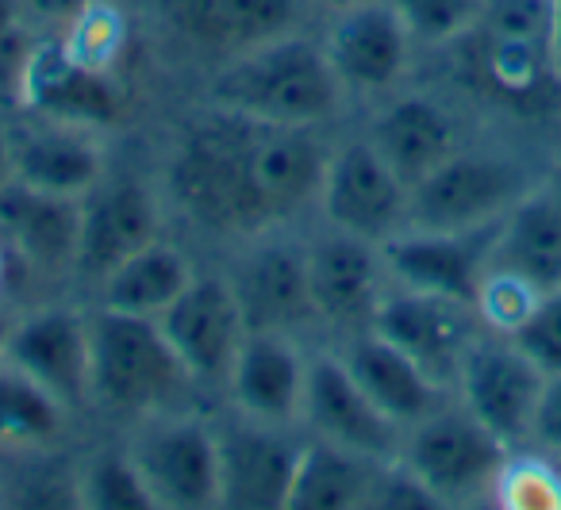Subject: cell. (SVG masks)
Returning a JSON list of instances; mask_svg holds the SVG:
<instances>
[{"label":"cell","instance_id":"6da1fadb","mask_svg":"<svg viewBox=\"0 0 561 510\" xmlns=\"http://www.w3.org/2000/svg\"><path fill=\"white\" fill-rule=\"evenodd\" d=\"M257 119L204 108L178 127L165 154V204L193 231L224 242H247L277 231L254 185Z\"/></svg>","mask_w":561,"mask_h":510},{"label":"cell","instance_id":"7a4b0ae2","mask_svg":"<svg viewBox=\"0 0 561 510\" xmlns=\"http://www.w3.org/2000/svg\"><path fill=\"white\" fill-rule=\"evenodd\" d=\"M201 101L273 127H335L354 104L323 50L320 27L280 35L216 66L204 78Z\"/></svg>","mask_w":561,"mask_h":510},{"label":"cell","instance_id":"3957f363","mask_svg":"<svg viewBox=\"0 0 561 510\" xmlns=\"http://www.w3.org/2000/svg\"><path fill=\"white\" fill-rule=\"evenodd\" d=\"M553 154L500 127H481L458 154L412 188L408 227L423 231H484L496 227L538 181Z\"/></svg>","mask_w":561,"mask_h":510},{"label":"cell","instance_id":"277c9868","mask_svg":"<svg viewBox=\"0 0 561 510\" xmlns=\"http://www.w3.org/2000/svg\"><path fill=\"white\" fill-rule=\"evenodd\" d=\"M89 341H93V407L127 422L165 410L196 407L201 384L158 318L89 303Z\"/></svg>","mask_w":561,"mask_h":510},{"label":"cell","instance_id":"5b68a950","mask_svg":"<svg viewBox=\"0 0 561 510\" xmlns=\"http://www.w3.org/2000/svg\"><path fill=\"white\" fill-rule=\"evenodd\" d=\"M512 449L458 399L404 430L400 464L412 468L446 507H489L496 476Z\"/></svg>","mask_w":561,"mask_h":510},{"label":"cell","instance_id":"8992f818","mask_svg":"<svg viewBox=\"0 0 561 510\" xmlns=\"http://www.w3.org/2000/svg\"><path fill=\"white\" fill-rule=\"evenodd\" d=\"M481 127L484 124L458 93H450L446 85L412 81L369 108L366 139L397 170V177L415 188L446 158L458 154Z\"/></svg>","mask_w":561,"mask_h":510},{"label":"cell","instance_id":"52a82bcc","mask_svg":"<svg viewBox=\"0 0 561 510\" xmlns=\"http://www.w3.org/2000/svg\"><path fill=\"white\" fill-rule=\"evenodd\" d=\"M154 510H219L216 422L204 410H165L131 422L124 441Z\"/></svg>","mask_w":561,"mask_h":510},{"label":"cell","instance_id":"ba28073f","mask_svg":"<svg viewBox=\"0 0 561 510\" xmlns=\"http://www.w3.org/2000/svg\"><path fill=\"white\" fill-rule=\"evenodd\" d=\"M320 43L351 101H385L415 81L420 47L389 0H358L323 16Z\"/></svg>","mask_w":561,"mask_h":510},{"label":"cell","instance_id":"9c48e42d","mask_svg":"<svg viewBox=\"0 0 561 510\" xmlns=\"http://www.w3.org/2000/svg\"><path fill=\"white\" fill-rule=\"evenodd\" d=\"M224 273L250 331H289L305 338V331L320 326L308 285V239L293 227L234 242Z\"/></svg>","mask_w":561,"mask_h":510},{"label":"cell","instance_id":"30bf717a","mask_svg":"<svg viewBox=\"0 0 561 510\" xmlns=\"http://www.w3.org/2000/svg\"><path fill=\"white\" fill-rule=\"evenodd\" d=\"M0 357L39 380L73 415L93 407V341H89V303H35L20 311L0 334Z\"/></svg>","mask_w":561,"mask_h":510},{"label":"cell","instance_id":"8fae6325","mask_svg":"<svg viewBox=\"0 0 561 510\" xmlns=\"http://www.w3.org/2000/svg\"><path fill=\"white\" fill-rule=\"evenodd\" d=\"M170 39L211 70L316 20L312 0H154Z\"/></svg>","mask_w":561,"mask_h":510},{"label":"cell","instance_id":"7c38bea8","mask_svg":"<svg viewBox=\"0 0 561 510\" xmlns=\"http://www.w3.org/2000/svg\"><path fill=\"white\" fill-rule=\"evenodd\" d=\"M408 200H412V188L377 154L366 131L331 142L328 173H323L320 200H316V216L323 227L358 234L381 246L408 227Z\"/></svg>","mask_w":561,"mask_h":510},{"label":"cell","instance_id":"4fadbf2b","mask_svg":"<svg viewBox=\"0 0 561 510\" xmlns=\"http://www.w3.org/2000/svg\"><path fill=\"white\" fill-rule=\"evenodd\" d=\"M165 234L162 185L139 173H108L93 193L81 196V239L73 280L93 292L119 262L139 254Z\"/></svg>","mask_w":561,"mask_h":510},{"label":"cell","instance_id":"5bb4252c","mask_svg":"<svg viewBox=\"0 0 561 510\" xmlns=\"http://www.w3.org/2000/svg\"><path fill=\"white\" fill-rule=\"evenodd\" d=\"M542 387L546 372L507 334L481 331L454 380V399L507 449H523L530 441Z\"/></svg>","mask_w":561,"mask_h":510},{"label":"cell","instance_id":"9a60e30c","mask_svg":"<svg viewBox=\"0 0 561 510\" xmlns=\"http://www.w3.org/2000/svg\"><path fill=\"white\" fill-rule=\"evenodd\" d=\"M158 326L178 349L201 392L224 395L234 357L247 338V318L224 269H196L188 288L158 315Z\"/></svg>","mask_w":561,"mask_h":510},{"label":"cell","instance_id":"2e32d148","mask_svg":"<svg viewBox=\"0 0 561 510\" xmlns=\"http://www.w3.org/2000/svg\"><path fill=\"white\" fill-rule=\"evenodd\" d=\"M216 422L219 453V510H285L289 487L297 476L305 430H280V426L250 422L227 415Z\"/></svg>","mask_w":561,"mask_h":510},{"label":"cell","instance_id":"e0dca14e","mask_svg":"<svg viewBox=\"0 0 561 510\" xmlns=\"http://www.w3.org/2000/svg\"><path fill=\"white\" fill-rule=\"evenodd\" d=\"M369 331L412 357L435 384L454 392L461 361L484 326L469 303L389 285V292L381 295L374 318H369Z\"/></svg>","mask_w":561,"mask_h":510},{"label":"cell","instance_id":"ac0fdd59","mask_svg":"<svg viewBox=\"0 0 561 510\" xmlns=\"http://www.w3.org/2000/svg\"><path fill=\"white\" fill-rule=\"evenodd\" d=\"M308 239V285H312L316 323L335 338L366 331L381 295L389 292L381 246L358 234L323 227Z\"/></svg>","mask_w":561,"mask_h":510},{"label":"cell","instance_id":"d6986e66","mask_svg":"<svg viewBox=\"0 0 561 510\" xmlns=\"http://www.w3.org/2000/svg\"><path fill=\"white\" fill-rule=\"evenodd\" d=\"M300 430L381 464L400 461V445H404V430L374 407V399L362 392L358 380L343 364L339 349H312L308 353Z\"/></svg>","mask_w":561,"mask_h":510},{"label":"cell","instance_id":"ffe728a7","mask_svg":"<svg viewBox=\"0 0 561 510\" xmlns=\"http://www.w3.org/2000/svg\"><path fill=\"white\" fill-rule=\"evenodd\" d=\"M20 112L62 119V124H81L108 135L131 112V93H127L124 73L93 70V66L78 62L47 32L35 39L24 81V108Z\"/></svg>","mask_w":561,"mask_h":510},{"label":"cell","instance_id":"44dd1931","mask_svg":"<svg viewBox=\"0 0 561 510\" xmlns=\"http://www.w3.org/2000/svg\"><path fill=\"white\" fill-rule=\"evenodd\" d=\"M308 353L300 334L289 331H247L234 369L227 376V410L250 422L300 430L308 384Z\"/></svg>","mask_w":561,"mask_h":510},{"label":"cell","instance_id":"7402d4cb","mask_svg":"<svg viewBox=\"0 0 561 510\" xmlns=\"http://www.w3.org/2000/svg\"><path fill=\"white\" fill-rule=\"evenodd\" d=\"M12 127V158H16V181L35 193L73 196L81 200L112 173L108 139L104 131L62 119L20 112L9 116Z\"/></svg>","mask_w":561,"mask_h":510},{"label":"cell","instance_id":"603a6c76","mask_svg":"<svg viewBox=\"0 0 561 510\" xmlns=\"http://www.w3.org/2000/svg\"><path fill=\"white\" fill-rule=\"evenodd\" d=\"M496 227H484V231H423V227H404L389 242H381L389 285L446 295V300L473 308L481 277L492 262Z\"/></svg>","mask_w":561,"mask_h":510},{"label":"cell","instance_id":"cb8c5ba5","mask_svg":"<svg viewBox=\"0 0 561 510\" xmlns=\"http://www.w3.org/2000/svg\"><path fill=\"white\" fill-rule=\"evenodd\" d=\"M0 239L32 277L73 280L81 239V200L50 196L12 181L0 188Z\"/></svg>","mask_w":561,"mask_h":510},{"label":"cell","instance_id":"d4e9b609","mask_svg":"<svg viewBox=\"0 0 561 510\" xmlns=\"http://www.w3.org/2000/svg\"><path fill=\"white\" fill-rule=\"evenodd\" d=\"M335 349L346 369H351V376L358 380L362 392L374 399V407L385 418H392L400 430H412L415 422H423V418L435 415L438 407H446L454 399L450 387L435 384L412 357L400 353L392 341H385L369 326L343 334Z\"/></svg>","mask_w":561,"mask_h":510},{"label":"cell","instance_id":"484cf974","mask_svg":"<svg viewBox=\"0 0 561 510\" xmlns=\"http://www.w3.org/2000/svg\"><path fill=\"white\" fill-rule=\"evenodd\" d=\"M492 265L527 280L535 292L561 285V196L550 173L500 219Z\"/></svg>","mask_w":561,"mask_h":510},{"label":"cell","instance_id":"4316f807","mask_svg":"<svg viewBox=\"0 0 561 510\" xmlns=\"http://www.w3.org/2000/svg\"><path fill=\"white\" fill-rule=\"evenodd\" d=\"M193 277H196V265H193V257H188V250L178 246L170 234H162V239H154L150 246H142L139 254L119 262L116 269L89 292V303L127 311V315L158 318L181 292H185Z\"/></svg>","mask_w":561,"mask_h":510},{"label":"cell","instance_id":"83f0119b","mask_svg":"<svg viewBox=\"0 0 561 510\" xmlns=\"http://www.w3.org/2000/svg\"><path fill=\"white\" fill-rule=\"evenodd\" d=\"M73 410L50 395L39 380L0 357V453L4 456H55L73 426Z\"/></svg>","mask_w":561,"mask_h":510},{"label":"cell","instance_id":"f1b7e54d","mask_svg":"<svg viewBox=\"0 0 561 510\" xmlns=\"http://www.w3.org/2000/svg\"><path fill=\"white\" fill-rule=\"evenodd\" d=\"M381 461L305 433L285 510H369Z\"/></svg>","mask_w":561,"mask_h":510},{"label":"cell","instance_id":"f546056e","mask_svg":"<svg viewBox=\"0 0 561 510\" xmlns=\"http://www.w3.org/2000/svg\"><path fill=\"white\" fill-rule=\"evenodd\" d=\"M73 499L85 510H154L127 445L93 449L73 468Z\"/></svg>","mask_w":561,"mask_h":510},{"label":"cell","instance_id":"4dcf8cb0","mask_svg":"<svg viewBox=\"0 0 561 510\" xmlns=\"http://www.w3.org/2000/svg\"><path fill=\"white\" fill-rule=\"evenodd\" d=\"M50 35H55L66 47V55L78 58V62L93 66V70L124 73L131 27H127V12L119 0H96L93 9L73 16L70 24L55 27Z\"/></svg>","mask_w":561,"mask_h":510},{"label":"cell","instance_id":"1f68e13d","mask_svg":"<svg viewBox=\"0 0 561 510\" xmlns=\"http://www.w3.org/2000/svg\"><path fill=\"white\" fill-rule=\"evenodd\" d=\"M496 510H561V456L535 445L512 449L492 487Z\"/></svg>","mask_w":561,"mask_h":510},{"label":"cell","instance_id":"d6a6232c","mask_svg":"<svg viewBox=\"0 0 561 510\" xmlns=\"http://www.w3.org/2000/svg\"><path fill=\"white\" fill-rule=\"evenodd\" d=\"M389 4L404 20L420 55L435 58L481 24L489 0H389Z\"/></svg>","mask_w":561,"mask_h":510},{"label":"cell","instance_id":"836d02e7","mask_svg":"<svg viewBox=\"0 0 561 510\" xmlns=\"http://www.w3.org/2000/svg\"><path fill=\"white\" fill-rule=\"evenodd\" d=\"M535 300H538V292L527 285V280H519L515 273H507L489 262V269H484V277H481V288H477L473 311H477V318H481L484 331L512 334L515 326L523 323V315H527Z\"/></svg>","mask_w":561,"mask_h":510},{"label":"cell","instance_id":"e575fe53","mask_svg":"<svg viewBox=\"0 0 561 510\" xmlns=\"http://www.w3.org/2000/svg\"><path fill=\"white\" fill-rule=\"evenodd\" d=\"M507 338H512L546 376H558L561 372V285L550 288V292H538V300L530 303L523 323L515 326Z\"/></svg>","mask_w":561,"mask_h":510},{"label":"cell","instance_id":"d590c367","mask_svg":"<svg viewBox=\"0 0 561 510\" xmlns=\"http://www.w3.org/2000/svg\"><path fill=\"white\" fill-rule=\"evenodd\" d=\"M35 39H39L35 24H20L0 35V116H20L24 108V81Z\"/></svg>","mask_w":561,"mask_h":510},{"label":"cell","instance_id":"8d00e7d4","mask_svg":"<svg viewBox=\"0 0 561 510\" xmlns=\"http://www.w3.org/2000/svg\"><path fill=\"white\" fill-rule=\"evenodd\" d=\"M527 445L542 449V453H550V456H561V372L558 376H546Z\"/></svg>","mask_w":561,"mask_h":510},{"label":"cell","instance_id":"74e56055","mask_svg":"<svg viewBox=\"0 0 561 510\" xmlns=\"http://www.w3.org/2000/svg\"><path fill=\"white\" fill-rule=\"evenodd\" d=\"M96 0H27V20L39 32H55V27L70 24L73 16H81L85 9H93Z\"/></svg>","mask_w":561,"mask_h":510},{"label":"cell","instance_id":"f35d334b","mask_svg":"<svg viewBox=\"0 0 561 510\" xmlns=\"http://www.w3.org/2000/svg\"><path fill=\"white\" fill-rule=\"evenodd\" d=\"M16 181V158H12V127L9 116H0V188Z\"/></svg>","mask_w":561,"mask_h":510},{"label":"cell","instance_id":"ab89813d","mask_svg":"<svg viewBox=\"0 0 561 510\" xmlns=\"http://www.w3.org/2000/svg\"><path fill=\"white\" fill-rule=\"evenodd\" d=\"M20 24H32L27 20V0H0V35Z\"/></svg>","mask_w":561,"mask_h":510},{"label":"cell","instance_id":"60d3db41","mask_svg":"<svg viewBox=\"0 0 561 510\" xmlns=\"http://www.w3.org/2000/svg\"><path fill=\"white\" fill-rule=\"evenodd\" d=\"M550 62L561 81V0H550Z\"/></svg>","mask_w":561,"mask_h":510},{"label":"cell","instance_id":"b9f144b4","mask_svg":"<svg viewBox=\"0 0 561 510\" xmlns=\"http://www.w3.org/2000/svg\"><path fill=\"white\" fill-rule=\"evenodd\" d=\"M312 4H316V12H323V16H328V12L346 9V4H358V0H312Z\"/></svg>","mask_w":561,"mask_h":510},{"label":"cell","instance_id":"7bdbcfd3","mask_svg":"<svg viewBox=\"0 0 561 510\" xmlns=\"http://www.w3.org/2000/svg\"><path fill=\"white\" fill-rule=\"evenodd\" d=\"M9 262H12V254H9V246H4V239H0V288L9 280Z\"/></svg>","mask_w":561,"mask_h":510},{"label":"cell","instance_id":"ee69618b","mask_svg":"<svg viewBox=\"0 0 561 510\" xmlns=\"http://www.w3.org/2000/svg\"><path fill=\"white\" fill-rule=\"evenodd\" d=\"M550 185L558 188V196H561V165H558V162L550 165Z\"/></svg>","mask_w":561,"mask_h":510},{"label":"cell","instance_id":"f6af8a7d","mask_svg":"<svg viewBox=\"0 0 561 510\" xmlns=\"http://www.w3.org/2000/svg\"><path fill=\"white\" fill-rule=\"evenodd\" d=\"M553 162H558V165H561V147H558V158H553Z\"/></svg>","mask_w":561,"mask_h":510}]
</instances>
